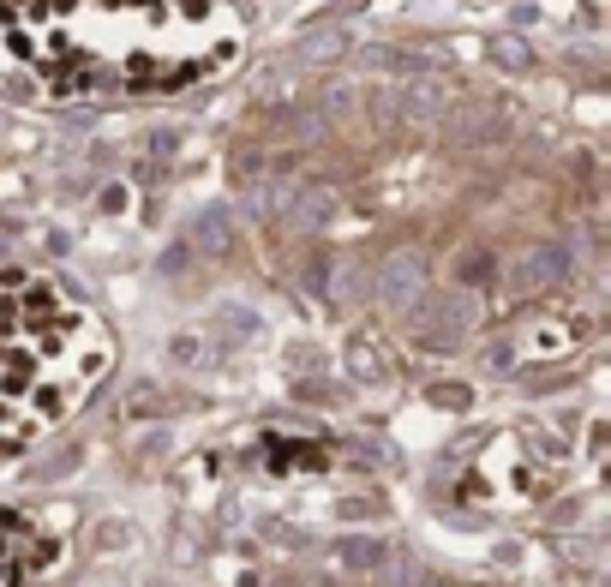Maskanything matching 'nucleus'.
Here are the masks:
<instances>
[{
  "instance_id": "1",
  "label": "nucleus",
  "mask_w": 611,
  "mask_h": 587,
  "mask_svg": "<svg viewBox=\"0 0 611 587\" xmlns=\"http://www.w3.org/2000/svg\"><path fill=\"white\" fill-rule=\"evenodd\" d=\"M0 42L49 96H181L246 54L228 0H0Z\"/></svg>"
},
{
  "instance_id": "2",
  "label": "nucleus",
  "mask_w": 611,
  "mask_h": 587,
  "mask_svg": "<svg viewBox=\"0 0 611 587\" xmlns=\"http://www.w3.org/2000/svg\"><path fill=\"white\" fill-rule=\"evenodd\" d=\"M114 365L109 325L54 276L0 264V456L37 444Z\"/></svg>"
},
{
  "instance_id": "3",
  "label": "nucleus",
  "mask_w": 611,
  "mask_h": 587,
  "mask_svg": "<svg viewBox=\"0 0 611 587\" xmlns=\"http://www.w3.org/2000/svg\"><path fill=\"white\" fill-rule=\"evenodd\" d=\"M54 564V539L24 516H0V587H31Z\"/></svg>"
}]
</instances>
